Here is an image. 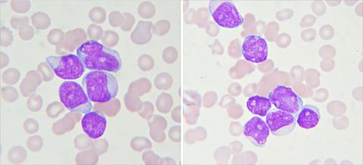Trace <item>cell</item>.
<instances>
[{"label": "cell", "instance_id": "cell-1", "mask_svg": "<svg viewBox=\"0 0 363 165\" xmlns=\"http://www.w3.org/2000/svg\"><path fill=\"white\" fill-rule=\"evenodd\" d=\"M77 54L85 69L90 71L117 73L122 68V59L119 52L96 40L83 43L77 49Z\"/></svg>", "mask_w": 363, "mask_h": 165}, {"label": "cell", "instance_id": "cell-2", "mask_svg": "<svg viewBox=\"0 0 363 165\" xmlns=\"http://www.w3.org/2000/svg\"><path fill=\"white\" fill-rule=\"evenodd\" d=\"M82 83L89 100L94 103H108L118 93L116 76L107 72H89L84 76Z\"/></svg>", "mask_w": 363, "mask_h": 165}, {"label": "cell", "instance_id": "cell-3", "mask_svg": "<svg viewBox=\"0 0 363 165\" xmlns=\"http://www.w3.org/2000/svg\"><path fill=\"white\" fill-rule=\"evenodd\" d=\"M60 98L64 106L73 113L86 114L93 108L84 88L77 82H63L60 88Z\"/></svg>", "mask_w": 363, "mask_h": 165}, {"label": "cell", "instance_id": "cell-4", "mask_svg": "<svg viewBox=\"0 0 363 165\" xmlns=\"http://www.w3.org/2000/svg\"><path fill=\"white\" fill-rule=\"evenodd\" d=\"M209 12L216 23L225 29L240 28L245 22L234 3L228 0H213L209 4Z\"/></svg>", "mask_w": 363, "mask_h": 165}, {"label": "cell", "instance_id": "cell-5", "mask_svg": "<svg viewBox=\"0 0 363 165\" xmlns=\"http://www.w3.org/2000/svg\"><path fill=\"white\" fill-rule=\"evenodd\" d=\"M45 60L61 79L77 80L81 78L85 72L83 62L75 55H67L60 57L51 56Z\"/></svg>", "mask_w": 363, "mask_h": 165}, {"label": "cell", "instance_id": "cell-6", "mask_svg": "<svg viewBox=\"0 0 363 165\" xmlns=\"http://www.w3.org/2000/svg\"><path fill=\"white\" fill-rule=\"evenodd\" d=\"M271 103L279 111L297 115L303 106L302 98L290 87L279 85L268 95Z\"/></svg>", "mask_w": 363, "mask_h": 165}, {"label": "cell", "instance_id": "cell-7", "mask_svg": "<svg viewBox=\"0 0 363 165\" xmlns=\"http://www.w3.org/2000/svg\"><path fill=\"white\" fill-rule=\"evenodd\" d=\"M242 50L244 58L252 63H263L269 57L268 43L258 35L247 37L242 43Z\"/></svg>", "mask_w": 363, "mask_h": 165}, {"label": "cell", "instance_id": "cell-8", "mask_svg": "<svg viewBox=\"0 0 363 165\" xmlns=\"http://www.w3.org/2000/svg\"><path fill=\"white\" fill-rule=\"evenodd\" d=\"M266 123L272 135L277 137L286 136L297 126V118L294 115L275 111L267 115Z\"/></svg>", "mask_w": 363, "mask_h": 165}, {"label": "cell", "instance_id": "cell-9", "mask_svg": "<svg viewBox=\"0 0 363 165\" xmlns=\"http://www.w3.org/2000/svg\"><path fill=\"white\" fill-rule=\"evenodd\" d=\"M245 136L258 147L266 145L270 130L263 119L259 117H253L247 120L243 127Z\"/></svg>", "mask_w": 363, "mask_h": 165}, {"label": "cell", "instance_id": "cell-10", "mask_svg": "<svg viewBox=\"0 0 363 165\" xmlns=\"http://www.w3.org/2000/svg\"><path fill=\"white\" fill-rule=\"evenodd\" d=\"M82 127L89 138L99 139L105 135L107 119L104 114L89 112L82 119Z\"/></svg>", "mask_w": 363, "mask_h": 165}, {"label": "cell", "instance_id": "cell-11", "mask_svg": "<svg viewBox=\"0 0 363 165\" xmlns=\"http://www.w3.org/2000/svg\"><path fill=\"white\" fill-rule=\"evenodd\" d=\"M320 119L319 108L313 105H306L298 114L297 123L302 129L311 130L319 125Z\"/></svg>", "mask_w": 363, "mask_h": 165}, {"label": "cell", "instance_id": "cell-12", "mask_svg": "<svg viewBox=\"0 0 363 165\" xmlns=\"http://www.w3.org/2000/svg\"><path fill=\"white\" fill-rule=\"evenodd\" d=\"M246 106L252 114L266 117L272 108V103L268 98L256 95L248 98Z\"/></svg>", "mask_w": 363, "mask_h": 165}]
</instances>
